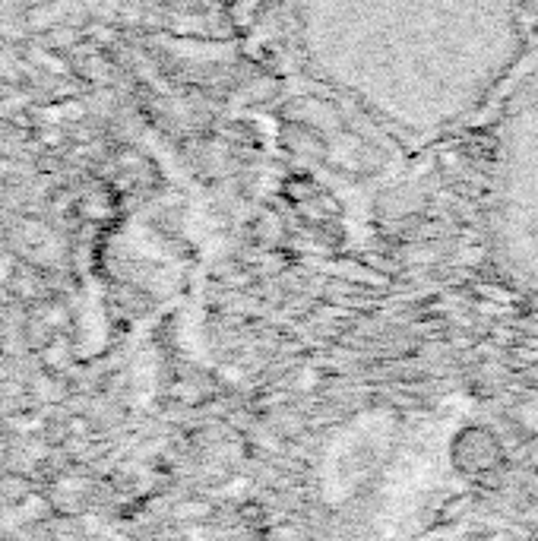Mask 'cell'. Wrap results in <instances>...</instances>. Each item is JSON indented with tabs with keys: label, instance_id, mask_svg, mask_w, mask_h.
<instances>
[{
	"label": "cell",
	"instance_id": "1",
	"mask_svg": "<svg viewBox=\"0 0 538 541\" xmlns=\"http://www.w3.org/2000/svg\"><path fill=\"white\" fill-rule=\"evenodd\" d=\"M317 80L402 137L463 124L507 80L526 0H292Z\"/></svg>",
	"mask_w": 538,
	"mask_h": 541
},
{
	"label": "cell",
	"instance_id": "2",
	"mask_svg": "<svg viewBox=\"0 0 538 541\" xmlns=\"http://www.w3.org/2000/svg\"><path fill=\"white\" fill-rule=\"evenodd\" d=\"M488 235L510 273L538 285V73L513 92L494 124Z\"/></svg>",
	"mask_w": 538,
	"mask_h": 541
}]
</instances>
